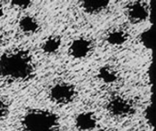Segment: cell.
<instances>
[{"instance_id": "cell-1", "label": "cell", "mask_w": 156, "mask_h": 131, "mask_svg": "<svg viewBox=\"0 0 156 131\" xmlns=\"http://www.w3.org/2000/svg\"><path fill=\"white\" fill-rule=\"evenodd\" d=\"M34 73L33 57L28 51L16 49L0 56V78L9 80H27Z\"/></svg>"}, {"instance_id": "cell-2", "label": "cell", "mask_w": 156, "mask_h": 131, "mask_svg": "<svg viewBox=\"0 0 156 131\" xmlns=\"http://www.w3.org/2000/svg\"><path fill=\"white\" fill-rule=\"evenodd\" d=\"M24 131H60V121L57 114L50 110L33 109L21 120Z\"/></svg>"}, {"instance_id": "cell-3", "label": "cell", "mask_w": 156, "mask_h": 131, "mask_svg": "<svg viewBox=\"0 0 156 131\" xmlns=\"http://www.w3.org/2000/svg\"><path fill=\"white\" fill-rule=\"evenodd\" d=\"M77 90L75 87L67 82H59L51 87L49 90L50 99L58 105H68L76 98Z\"/></svg>"}, {"instance_id": "cell-4", "label": "cell", "mask_w": 156, "mask_h": 131, "mask_svg": "<svg viewBox=\"0 0 156 131\" xmlns=\"http://www.w3.org/2000/svg\"><path fill=\"white\" fill-rule=\"evenodd\" d=\"M107 110L111 115L117 118H124L133 115L135 112L133 104L120 96L112 98L107 104Z\"/></svg>"}, {"instance_id": "cell-5", "label": "cell", "mask_w": 156, "mask_h": 131, "mask_svg": "<svg viewBox=\"0 0 156 131\" xmlns=\"http://www.w3.org/2000/svg\"><path fill=\"white\" fill-rule=\"evenodd\" d=\"M126 15L132 23L138 24L149 17V9L144 2H131L126 7Z\"/></svg>"}, {"instance_id": "cell-6", "label": "cell", "mask_w": 156, "mask_h": 131, "mask_svg": "<svg viewBox=\"0 0 156 131\" xmlns=\"http://www.w3.org/2000/svg\"><path fill=\"white\" fill-rule=\"evenodd\" d=\"M92 49L91 42L84 37H79L73 40L69 47V55L77 59H81L88 57Z\"/></svg>"}, {"instance_id": "cell-7", "label": "cell", "mask_w": 156, "mask_h": 131, "mask_svg": "<svg viewBox=\"0 0 156 131\" xmlns=\"http://www.w3.org/2000/svg\"><path fill=\"white\" fill-rule=\"evenodd\" d=\"M75 126L79 131L93 130L97 126V119L92 112H82L76 117Z\"/></svg>"}, {"instance_id": "cell-8", "label": "cell", "mask_w": 156, "mask_h": 131, "mask_svg": "<svg viewBox=\"0 0 156 131\" xmlns=\"http://www.w3.org/2000/svg\"><path fill=\"white\" fill-rule=\"evenodd\" d=\"M18 26L21 31L27 35H33L39 29V24L37 20L31 16H23L18 22Z\"/></svg>"}, {"instance_id": "cell-9", "label": "cell", "mask_w": 156, "mask_h": 131, "mask_svg": "<svg viewBox=\"0 0 156 131\" xmlns=\"http://www.w3.org/2000/svg\"><path fill=\"white\" fill-rule=\"evenodd\" d=\"M109 4L108 1H84L81 2V8L87 14L97 15L103 12Z\"/></svg>"}, {"instance_id": "cell-10", "label": "cell", "mask_w": 156, "mask_h": 131, "mask_svg": "<svg viewBox=\"0 0 156 131\" xmlns=\"http://www.w3.org/2000/svg\"><path fill=\"white\" fill-rule=\"evenodd\" d=\"M129 35L123 30H113L107 35L106 41L112 46H122L127 42Z\"/></svg>"}, {"instance_id": "cell-11", "label": "cell", "mask_w": 156, "mask_h": 131, "mask_svg": "<svg viewBox=\"0 0 156 131\" xmlns=\"http://www.w3.org/2000/svg\"><path fill=\"white\" fill-rule=\"evenodd\" d=\"M98 78L104 83L111 84L118 80V73L112 67L109 66H104L99 69Z\"/></svg>"}, {"instance_id": "cell-12", "label": "cell", "mask_w": 156, "mask_h": 131, "mask_svg": "<svg viewBox=\"0 0 156 131\" xmlns=\"http://www.w3.org/2000/svg\"><path fill=\"white\" fill-rule=\"evenodd\" d=\"M61 46V39L58 36H49L42 44V50L46 54H54L56 53Z\"/></svg>"}, {"instance_id": "cell-13", "label": "cell", "mask_w": 156, "mask_h": 131, "mask_svg": "<svg viewBox=\"0 0 156 131\" xmlns=\"http://www.w3.org/2000/svg\"><path fill=\"white\" fill-rule=\"evenodd\" d=\"M139 40L140 43L146 48L151 50L152 49V29L151 28H147L144 31H143L140 36H139Z\"/></svg>"}, {"instance_id": "cell-14", "label": "cell", "mask_w": 156, "mask_h": 131, "mask_svg": "<svg viewBox=\"0 0 156 131\" xmlns=\"http://www.w3.org/2000/svg\"><path fill=\"white\" fill-rule=\"evenodd\" d=\"M144 119L147 122V124L151 127H154V109L153 106L149 105L147 106L145 111H144Z\"/></svg>"}, {"instance_id": "cell-15", "label": "cell", "mask_w": 156, "mask_h": 131, "mask_svg": "<svg viewBox=\"0 0 156 131\" xmlns=\"http://www.w3.org/2000/svg\"><path fill=\"white\" fill-rule=\"evenodd\" d=\"M9 112V107L7 102L0 96V120L4 119Z\"/></svg>"}, {"instance_id": "cell-16", "label": "cell", "mask_w": 156, "mask_h": 131, "mask_svg": "<svg viewBox=\"0 0 156 131\" xmlns=\"http://www.w3.org/2000/svg\"><path fill=\"white\" fill-rule=\"evenodd\" d=\"M11 4L19 9H26L32 4V2H30V1H12Z\"/></svg>"}, {"instance_id": "cell-17", "label": "cell", "mask_w": 156, "mask_h": 131, "mask_svg": "<svg viewBox=\"0 0 156 131\" xmlns=\"http://www.w3.org/2000/svg\"><path fill=\"white\" fill-rule=\"evenodd\" d=\"M4 15V9H3V6L0 5V17Z\"/></svg>"}, {"instance_id": "cell-18", "label": "cell", "mask_w": 156, "mask_h": 131, "mask_svg": "<svg viewBox=\"0 0 156 131\" xmlns=\"http://www.w3.org/2000/svg\"><path fill=\"white\" fill-rule=\"evenodd\" d=\"M1 41H2V35H1V33H0V43H1Z\"/></svg>"}, {"instance_id": "cell-19", "label": "cell", "mask_w": 156, "mask_h": 131, "mask_svg": "<svg viewBox=\"0 0 156 131\" xmlns=\"http://www.w3.org/2000/svg\"><path fill=\"white\" fill-rule=\"evenodd\" d=\"M99 131H110V130H108V129H100Z\"/></svg>"}]
</instances>
